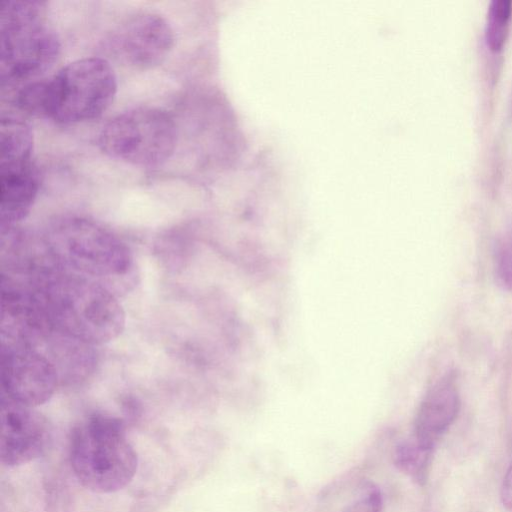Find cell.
Masks as SVG:
<instances>
[{"label": "cell", "instance_id": "11", "mask_svg": "<svg viewBox=\"0 0 512 512\" xmlns=\"http://www.w3.org/2000/svg\"><path fill=\"white\" fill-rule=\"evenodd\" d=\"M39 190V174L33 162L0 166L1 226H14L29 213Z\"/></svg>", "mask_w": 512, "mask_h": 512}, {"label": "cell", "instance_id": "2", "mask_svg": "<svg viewBox=\"0 0 512 512\" xmlns=\"http://www.w3.org/2000/svg\"><path fill=\"white\" fill-rule=\"evenodd\" d=\"M56 264L96 281L113 293L134 283V259L126 243L102 224L86 217L63 216L41 234Z\"/></svg>", "mask_w": 512, "mask_h": 512}, {"label": "cell", "instance_id": "8", "mask_svg": "<svg viewBox=\"0 0 512 512\" xmlns=\"http://www.w3.org/2000/svg\"><path fill=\"white\" fill-rule=\"evenodd\" d=\"M174 31L169 22L153 12H140L125 19L108 38L114 56L138 69L161 64L174 45Z\"/></svg>", "mask_w": 512, "mask_h": 512}, {"label": "cell", "instance_id": "6", "mask_svg": "<svg viewBox=\"0 0 512 512\" xmlns=\"http://www.w3.org/2000/svg\"><path fill=\"white\" fill-rule=\"evenodd\" d=\"M177 142L172 117L155 107H138L108 121L98 136L109 157L136 166H156L170 158Z\"/></svg>", "mask_w": 512, "mask_h": 512}, {"label": "cell", "instance_id": "17", "mask_svg": "<svg viewBox=\"0 0 512 512\" xmlns=\"http://www.w3.org/2000/svg\"><path fill=\"white\" fill-rule=\"evenodd\" d=\"M501 499L507 508L512 509V464L510 465L503 479L501 487Z\"/></svg>", "mask_w": 512, "mask_h": 512}, {"label": "cell", "instance_id": "9", "mask_svg": "<svg viewBox=\"0 0 512 512\" xmlns=\"http://www.w3.org/2000/svg\"><path fill=\"white\" fill-rule=\"evenodd\" d=\"M47 419L33 407L1 397L0 459L16 467L41 456L50 441Z\"/></svg>", "mask_w": 512, "mask_h": 512}, {"label": "cell", "instance_id": "12", "mask_svg": "<svg viewBox=\"0 0 512 512\" xmlns=\"http://www.w3.org/2000/svg\"><path fill=\"white\" fill-rule=\"evenodd\" d=\"M0 144V166L32 162L33 133L22 119L10 115L2 117Z\"/></svg>", "mask_w": 512, "mask_h": 512}, {"label": "cell", "instance_id": "5", "mask_svg": "<svg viewBox=\"0 0 512 512\" xmlns=\"http://www.w3.org/2000/svg\"><path fill=\"white\" fill-rule=\"evenodd\" d=\"M45 83V118L60 124L79 123L100 116L117 92V78L112 66L99 57L70 62L45 79Z\"/></svg>", "mask_w": 512, "mask_h": 512}, {"label": "cell", "instance_id": "4", "mask_svg": "<svg viewBox=\"0 0 512 512\" xmlns=\"http://www.w3.org/2000/svg\"><path fill=\"white\" fill-rule=\"evenodd\" d=\"M0 18L2 86L34 79L53 65L60 42L46 21L42 2L3 1Z\"/></svg>", "mask_w": 512, "mask_h": 512}, {"label": "cell", "instance_id": "10", "mask_svg": "<svg viewBox=\"0 0 512 512\" xmlns=\"http://www.w3.org/2000/svg\"><path fill=\"white\" fill-rule=\"evenodd\" d=\"M459 409L460 396L455 379L447 375L430 388L421 402L415 419L414 441L433 450L456 419Z\"/></svg>", "mask_w": 512, "mask_h": 512}, {"label": "cell", "instance_id": "14", "mask_svg": "<svg viewBox=\"0 0 512 512\" xmlns=\"http://www.w3.org/2000/svg\"><path fill=\"white\" fill-rule=\"evenodd\" d=\"M432 450L425 449L414 440L400 443L394 452L395 465L419 484L428 475Z\"/></svg>", "mask_w": 512, "mask_h": 512}, {"label": "cell", "instance_id": "3", "mask_svg": "<svg viewBox=\"0 0 512 512\" xmlns=\"http://www.w3.org/2000/svg\"><path fill=\"white\" fill-rule=\"evenodd\" d=\"M73 472L86 489L113 493L133 479L137 454L127 439L124 423L109 414L95 412L71 432L69 446Z\"/></svg>", "mask_w": 512, "mask_h": 512}, {"label": "cell", "instance_id": "7", "mask_svg": "<svg viewBox=\"0 0 512 512\" xmlns=\"http://www.w3.org/2000/svg\"><path fill=\"white\" fill-rule=\"evenodd\" d=\"M2 395L29 407L49 401L60 378L50 360L36 348L1 342Z\"/></svg>", "mask_w": 512, "mask_h": 512}, {"label": "cell", "instance_id": "16", "mask_svg": "<svg viewBox=\"0 0 512 512\" xmlns=\"http://www.w3.org/2000/svg\"><path fill=\"white\" fill-rule=\"evenodd\" d=\"M383 497L380 489L372 482H365L357 498L350 503L344 512H381Z\"/></svg>", "mask_w": 512, "mask_h": 512}, {"label": "cell", "instance_id": "15", "mask_svg": "<svg viewBox=\"0 0 512 512\" xmlns=\"http://www.w3.org/2000/svg\"><path fill=\"white\" fill-rule=\"evenodd\" d=\"M494 271L497 283L512 291V235L496 242L493 250Z\"/></svg>", "mask_w": 512, "mask_h": 512}, {"label": "cell", "instance_id": "13", "mask_svg": "<svg viewBox=\"0 0 512 512\" xmlns=\"http://www.w3.org/2000/svg\"><path fill=\"white\" fill-rule=\"evenodd\" d=\"M512 19L511 0H492L487 7L484 38L492 52L503 50L507 41Z\"/></svg>", "mask_w": 512, "mask_h": 512}, {"label": "cell", "instance_id": "1", "mask_svg": "<svg viewBox=\"0 0 512 512\" xmlns=\"http://www.w3.org/2000/svg\"><path fill=\"white\" fill-rule=\"evenodd\" d=\"M27 289L43 324L81 343L93 347L108 343L125 328V312L115 293L57 264Z\"/></svg>", "mask_w": 512, "mask_h": 512}]
</instances>
